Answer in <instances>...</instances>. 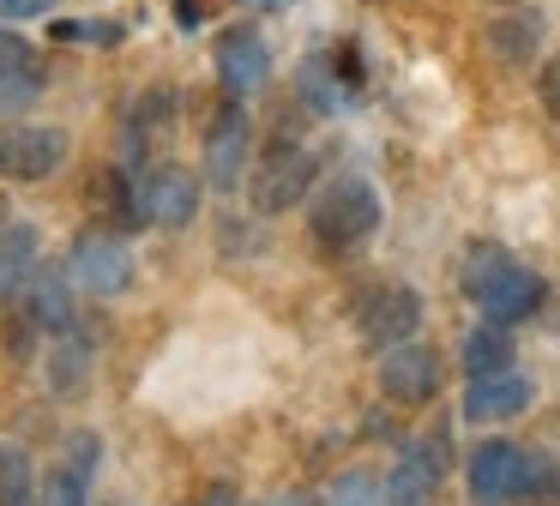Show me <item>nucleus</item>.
Masks as SVG:
<instances>
[{
  "instance_id": "5701e85b",
  "label": "nucleus",
  "mask_w": 560,
  "mask_h": 506,
  "mask_svg": "<svg viewBox=\"0 0 560 506\" xmlns=\"http://www.w3.org/2000/svg\"><path fill=\"white\" fill-rule=\"evenodd\" d=\"M512 265H518V260H512L506 248H494V241H470V253H464V272H458L464 296H470V301H482L488 289H494L500 277L512 272Z\"/></svg>"
},
{
  "instance_id": "f8f14e48",
  "label": "nucleus",
  "mask_w": 560,
  "mask_h": 506,
  "mask_svg": "<svg viewBox=\"0 0 560 506\" xmlns=\"http://www.w3.org/2000/svg\"><path fill=\"white\" fill-rule=\"evenodd\" d=\"M73 289H79V284L67 277V265H37V277L25 284V320L37 325V332H49V337L73 332V325H79Z\"/></svg>"
},
{
  "instance_id": "ddd939ff",
  "label": "nucleus",
  "mask_w": 560,
  "mask_h": 506,
  "mask_svg": "<svg viewBox=\"0 0 560 506\" xmlns=\"http://www.w3.org/2000/svg\"><path fill=\"white\" fill-rule=\"evenodd\" d=\"M43 84H49V72H43L37 48H31L25 36L0 31V115L31 108V103L43 96Z\"/></svg>"
},
{
  "instance_id": "6e6552de",
  "label": "nucleus",
  "mask_w": 560,
  "mask_h": 506,
  "mask_svg": "<svg viewBox=\"0 0 560 506\" xmlns=\"http://www.w3.org/2000/svg\"><path fill=\"white\" fill-rule=\"evenodd\" d=\"M199 199H206V181L182 163H158L139 169V217L158 229H187L199 217Z\"/></svg>"
},
{
  "instance_id": "473e14b6",
  "label": "nucleus",
  "mask_w": 560,
  "mask_h": 506,
  "mask_svg": "<svg viewBox=\"0 0 560 506\" xmlns=\"http://www.w3.org/2000/svg\"><path fill=\"white\" fill-rule=\"evenodd\" d=\"M271 506H326V501H314V494H283V501H271Z\"/></svg>"
},
{
  "instance_id": "aec40b11",
  "label": "nucleus",
  "mask_w": 560,
  "mask_h": 506,
  "mask_svg": "<svg viewBox=\"0 0 560 506\" xmlns=\"http://www.w3.org/2000/svg\"><path fill=\"white\" fill-rule=\"evenodd\" d=\"M295 91H302V103L314 108V115H338V108L355 103V91L343 84V72H338V60H331V55H307Z\"/></svg>"
},
{
  "instance_id": "f03ea898",
  "label": "nucleus",
  "mask_w": 560,
  "mask_h": 506,
  "mask_svg": "<svg viewBox=\"0 0 560 506\" xmlns=\"http://www.w3.org/2000/svg\"><path fill=\"white\" fill-rule=\"evenodd\" d=\"M314 175H319L314 151H307V145H295L290 133H278V139H271V151L259 157L254 175H247V199H254L259 217H283L290 205L307 199Z\"/></svg>"
},
{
  "instance_id": "1a4fd4ad",
  "label": "nucleus",
  "mask_w": 560,
  "mask_h": 506,
  "mask_svg": "<svg viewBox=\"0 0 560 506\" xmlns=\"http://www.w3.org/2000/svg\"><path fill=\"white\" fill-rule=\"evenodd\" d=\"M440 380H446V368H440V349L428 344H392L380 349V392L392 398V404H434L440 398Z\"/></svg>"
},
{
  "instance_id": "b1692460",
  "label": "nucleus",
  "mask_w": 560,
  "mask_h": 506,
  "mask_svg": "<svg viewBox=\"0 0 560 506\" xmlns=\"http://www.w3.org/2000/svg\"><path fill=\"white\" fill-rule=\"evenodd\" d=\"M326 506H392V494L374 470H343V476H331Z\"/></svg>"
},
{
  "instance_id": "f257e3e1",
  "label": "nucleus",
  "mask_w": 560,
  "mask_h": 506,
  "mask_svg": "<svg viewBox=\"0 0 560 506\" xmlns=\"http://www.w3.org/2000/svg\"><path fill=\"white\" fill-rule=\"evenodd\" d=\"M380 223H386V205H380L374 181H362V175L331 181V187L319 193L314 217H307L314 248L326 253V260H350V253H362L368 241L380 235Z\"/></svg>"
},
{
  "instance_id": "2f4dec72",
  "label": "nucleus",
  "mask_w": 560,
  "mask_h": 506,
  "mask_svg": "<svg viewBox=\"0 0 560 506\" xmlns=\"http://www.w3.org/2000/svg\"><path fill=\"white\" fill-rule=\"evenodd\" d=\"M242 7H254V12H290L295 0H242Z\"/></svg>"
},
{
  "instance_id": "f3484780",
  "label": "nucleus",
  "mask_w": 560,
  "mask_h": 506,
  "mask_svg": "<svg viewBox=\"0 0 560 506\" xmlns=\"http://www.w3.org/2000/svg\"><path fill=\"white\" fill-rule=\"evenodd\" d=\"M482 320H494V325H518V320H530L536 308H542V277L536 272H524V265H512L506 277H500L494 289H488L482 301Z\"/></svg>"
},
{
  "instance_id": "423d86ee",
  "label": "nucleus",
  "mask_w": 560,
  "mask_h": 506,
  "mask_svg": "<svg viewBox=\"0 0 560 506\" xmlns=\"http://www.w3.org/2000/svg\"><path fill=\"white\" fill-rule=\"evenodd\" d=\"M416 325H422V296L410 284H368L355 296V332H362L368 349L410 344Z\"/></svg>"
},
{
  "instance_id": "7ed1b4c3",
  "label": "nucleus",
  "mask_w": 560,
  "mask_h": 506,
  "mask_svg": "<svg viewBox=\"0 0 560 506\" xmlns=\"http://www.w3.org/2000/svg\"><path fill=\"white\" fill-rule=\"evenodd\" d=\"M254 175V120L242 96H223L206 120V187L235 193Z\"/></svg>"
},
{
  "instance_id": "9d476101",
  "label": "nucleus",
  "mask_w": 560,
  "mask_h": 506,
  "mask_svg": "<svg viewBox=\"0 0 560 506\" xmlns=\"http://www.w3.org/2000/svg\"><path fill=\"white\" fill-rule=\"evenodd\" d=\"M211 67H218V84L223 96H259L271 84V48L259 43V31H247V24H235V31H223L218 43H211Z\"/></svg>"
},
{
  "instance_id": "39448f33",
  "label": "nucleus",
  "mask_w": 560,
  "mask_h": 506,
  "mask_svg": "<svg viewBox=\"0 0 560 506\" xmlns=\"http://www.w3.org/2000/svg\"><path fill=\"white\" fill-rule=\"evenodd\" d=\"M452 470V434L434 428L422 434V440H410L398 452V464L386 470V494L392 506H434L440 501V482H446Z\"/></svg>"
},
{
  "instance_id": "cd10ccee",
  "label": "nucleus",
  "mask_w": 560,
  "mask_h": 506,
  "mask_svg": "<svg viewBox=\"0 0 560 506\" xmlns=\"http://www.w3.org/2000/svg\"><path fill=\"white\" fill-rule=\"evenodd\" d=\"M536 96H542V108L560 120V55L542 60V72H536Z\"/></svg>"
},
{
  "instance_id": "6ab92c4d",
  "label": "nucleus",
  "mask_w": 560,
  "mask_h": 506,
  "mask_svg": "<svg viewBox=\"0 0 560 506\" xmlns=\"http://www.w3.org/2000/svg\"><path fill=\"white\" fill-rule=\"evenodd\" d=\"M458 361H464V373H470V380H488V373H512V361H518V349H512V325L482 320L470 337H464Z\"/></svg>"
},
{
  "instance_id": "9b49d317",
  "label": "nucleus",
  "mask_w": 560,
  "mask_h": 506,
  "mask_svg": "<svg viewBox=\"0 0 560 506\" xmlns=\"http://www.w3.org/2000/svg\"><path fill=\"white\" fill-rule=\"evenodd\" d=\"M524 446L512 440H482L464 464V482H470V506H512L524 494Z\"/></svg>"
},
{
  "instance_id": "4468645a",
  "label": "nucleus",
  "mask_w": 560,
  "mask_h": 506,
  "mask_svg": "<svg viewBox=\"0 0 560 506\" xmlns=\"http://www.w3.org/2000/svg\"><path fill=\"white\" fill-rule=\"evenodd\" d=\"M542 12H530V7H518V12H494L488 19V31H482V43H488V55L500 60V67H530L536 55H542Z\"/></svg>"
},
{
  "instance_id": "c756f323",
  "label": "nucleus",
  "mask_w": 560,
  "mask_h": 506,
  "mask_svg": "<svg viewBox=\"0 0 560 506\" xmlns=\"http://www.w3.org/2000/svg\"><path fill=\"white\" fill-rule=\"evenodd\" d=\"M49 0H0V19H37Z\"/></svg>"
},
{
  "instance_id": "bb28decb",
  "label": "nucleus",
  "mask_w": 560,
  "mask_h": 506,
  "mask_svg": "<svg viewBox=\"0 0 560 506\" xmlns=\"http://www.w3.org/2000/svg\"><path fill=\"white\" fill-rule=\"evenodd\" d=\"M49 36H55V43H97V48H115V43H121V24H115V19H55Z\"/></svg>"
},
{
  "instance_id": "7c9ffc66",
  "label": "nucleus",
  "mask_w": 560,
  "mask_h": 506,
  "mask_svg": "<svg viewBox=\"0 0 560 506\" xmlns=\"http://www.w3.org/2000/svg\"><path fill=\"white\" fill-rule=\"evenodd\" d=\"M199 19H206V0H175V24H182V31H194Z\"/></svg>"
},
{
  "instance_id": "0eeeda50",
  "label": "nucleus",
  "mask_w": 560,
  "mask_h": 506,
  "mask_svg": "<svg viewBox=\"0 0 560 506\" xmlns=\"http://www.w3.org/2000/svg\"><path fill=\"white\" fill-rule=\"evenodd\" d=\"M67 157H73L67 127H43V120L0 127V181H49L67 169Z\"/></svg>"
},
{
  "instance_id": "a211bd4d",
  "label": "nucleus",
  "mask_w": 560,
  "mask_h": 506,
  "mask_svg": "<svg viewBox=\"0 0 560 506\" xmlns=\"http://www.w3.org/2000/svg\"><path fill=\"white\" fill-rule=\"evenodd\" d=\"M31 277H37V229L0 223V301H19Z\"/></svg>"
},
{
  "instance_id": "4be33fe9",
  "label": "nucleus",
  "mask_w": 560,
  "mask_h": 506,
  "mask_svg": "<svg viewBox=\"0 0 560 506\" xmlns=\"http://www.w3.org/2000/svg\"><path fill=\"white\" fill-rule=\"evenodd\" d=\"M85 361H91V332H85V325H73V332H61V337H55V349H49V386L73 398L79 386H85Z\"/></svg>"
},
{
  "instance_id": "20e7f679",
  "label": "nucleus",
  "mask_w": 560,
  "mask_h": 506,
  "mask_svg": "<svg viewBox=\"0 0 560 506\" xmlns=\"http://www.w3.org/2000/svg\"><path fill=\"white\" fill-rule=\"evenodd\" d=\"M67 277L97 301L127 296V289H133V253H127V241L115 235V229H85V235L67 248Z\"/></svg>"
},
{
  "instance_id": "2eb2a0df",
  "label": "nucleus",
  "mask_w": 560,
  "mask_h": 506,
  "mask_svg": "<svg viewBox=\"0 0 560 506\" xmlns=\"http://www.w3.org/2000/svg\"><path fill=\"white\" fill-rule=\"evenodd\" d=\"M85 205L91 217H97L103 229H145V217H139V175H127V169H97L85 187Z\"/></svg>"
},
{
  "instance_id": "393cba45",
  "label": "nucleus",
  "mask_w": 560,
  "mask_h": 506,
  "mask_svg": "<svg viewBox=\"0 0 560 506\" xmlns=\"http://www.w3.org/2000/svg\"><path fill=\"white\" fill-rule=\"evenodd\" d=\"M37 501V476L19 446H0V506H31Z\"/></svg>"
},
{
  "instance_id": "dca6fc26",
  "label": "nucleus",
  "mask_w": 560,
  "mask_h": 506,
  "mask_svg": "<svg viewBox=\"0 0 560 506\" xmlns=\"http://www.w3.org/2000/svg\"><path fill=\"white\" fill-rule=\"evenodd\" d=\"M524 410H530L524 373H488V380H470V392H464V422H506Z\"/></svg>"
},
{
  "instance_id": "a878e982",
  "label": "nucleus",
  "mask_w": 560,
  "mask_h": 506,
  "mask_svg": "<svg viewBox=\"0 0 560 506\" xmlns=\"http://www.w3.org/2000/svg\"><path fill=\"white\" fill-rule=\"evenodd\" d=\"M37 506H91V476L79 464H55L49 470V482H43V494H37Z\"/></svg>"
},
{
  "instance_id": "c85d7f7f",
  "label": "nucleus",
  "mask_w": 560,
  "mask_h": 506,
  "mask_svg": "<svg viewBox=\"0 0 560 506\" xmlns=\"http://www.w3.org/2000/svg\"><path fill=\"white\" fill-rule=\"evenodd\" d=\"M194 506H242V488H235V482H211Z\"/></svg>"
},
{
  "instance_id": "412c9836",
  "label": "nucleus",
  "mask_w": 560,
  "mask_h": 506,
  "mask_svg": "<svg viewBox=\"0 0 560 506\" xmlns=\"http://www.w3.org/2000/svg\"><path fill=\"white\" fill-rule=\"evenodd\" d=\"M170 127H175V91H170V84H158V91H145L133 103V120H127V151L145 157V139H163Z\"/></svg>"
}]
</instances>
